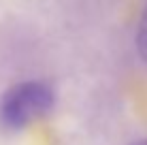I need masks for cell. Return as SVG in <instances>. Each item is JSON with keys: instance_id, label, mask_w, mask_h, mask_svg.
<instances>
[{"instance_id": "7a4b0ae2", "label": "cell", "mask_w": 147, "mask_h": 145, "mask_svg": "<svg viewBox=\"0 0 147 145\" xmlns=\"http://www.w3.org/2000/svg\"><path fill=\"white\" fill-rule=\"evenodd\" d=\"M136 51H139L143 64L147 66V4L141 13V19H139V26H136Z\"/></svg>"}, {"instance_id": "6da1fadb", "label": "cell", "mask_w": 147, "mask_h": 145, "mask_svg": "<svg viewBox=\"0 0 147 145\" xmlns=\"http://www.w3.org/2000/svg\"><path fill=\"white\" fill-rule=\"evenodd\" d=\"M55 105L53 90L43 81L15 83L0 96V128L19 132L47 115Z\"/></svg>"}, {"instance_id": "3957f363", "label": "cell", "mask_w": 147, "mask_h": 145, "mask_svg": "<svg viewBox=\"0 0 147 145\" xmlns=\"http://www.w3.org/2000/svg\"><path fill=\"white\" fill-rule=\"evenodd\" d=\"M132 145H147V139L145 141H139V143H132Z\"/></svg>"}]
</instances>
